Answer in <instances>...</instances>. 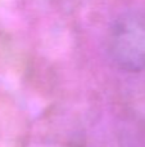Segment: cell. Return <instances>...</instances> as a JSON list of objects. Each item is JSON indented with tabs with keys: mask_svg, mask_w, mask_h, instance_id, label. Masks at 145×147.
Listing matches in <instances>:
<instances>
[{
	"mask_svg": "<svg viewBox=\"0 0 145 147\" xmlns=\"http://www.w3.org/2000/svg\"><path fill=\"white\" fill-rule=\"evenodd\" d=\"M107 49L112 62L126 72L145 70V10L120 14L108 32Z\"/></svg>",
	"mask_w": 145,
	"mask_h": 147,
	"instance_id": "6da1fadb",
	"label": "cell"
}]
</instances>
